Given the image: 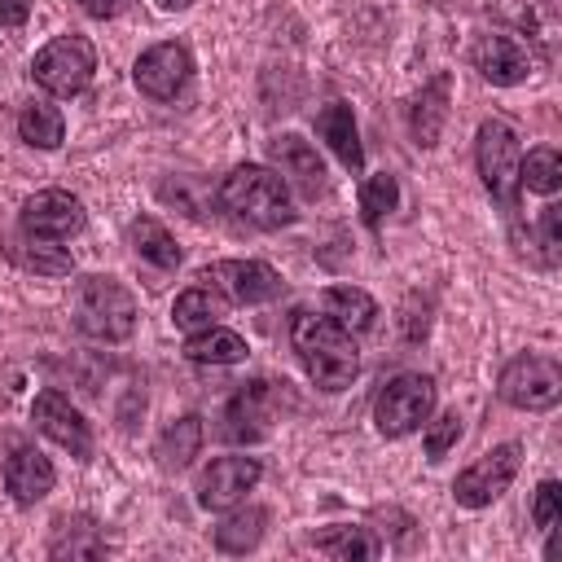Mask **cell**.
<instances>
[{"mask_svg": "<svg viewBox=\"0 0 562 562\" xmlns=\"http://www.w3.org/2000/svg\"><path fill=\"white\" fill-rule=\"evenodd\" d=\"M290 347L303 364V373L316 382V391H342L360 373V351L356 334H347L334 316L299 307L290 316Z\"/></svg>", "mask_w": 562, "mask_h": 562, "instance_id": "1", "label": "cell"}, {"mask_svg": "<svg viewBox=\"0 0 562 562\" xmlns=\"http://www.w3.org/2000/svg\"><path fill=\"white\" fill-rule=\"evenodd\" d=\"M215 202H220L224 215H233V220L246 224V228L272 233V228L294 224L290 189H285V180H281L272 167H263V162H237V167L220 180Z\"/></svg>", "mask_w": 562, "mask_h": 562, "instance_id": "2", "label": "cell"}, {"mask_svg": "<svg viewBox=\"0 0 562 562\" xmlns=\"http://www.w3.org/2000/svg\"><path fill=\"white\" fill-rule=\"evenodd\" d=\"M474 162H479V180L483 189L505 206L518 211V167H522V140L514 132L509 119H483L479 136H474Z\"/></svg>", "mask_w": 562, "mask_h": 562, "instance_id": "3", "label": "cell"}, {"mask_svg": "<svg viewBox=\"0 0 562 562\" xmlns=\"http://www.w3.org/2000/svg\"><path fill=\"white\" fill-rule=\"evenodd\" d=\"M75 325L97 342H127L136 329V299L114 277H88L75 294Z\"/></svg>", "mask_w": 562, "mask_h": 562, "instance_id": "4", "label": "cell"}, {"mask_svg": "<svg viewBox=\"0 0 562 562\" xmlns=\"http://www.w3.org/2000/svg\"><path fill=\"white\" fill-rule=\"evenodd\" d=\"M435 413V378L426 373H395L391 382H382L378 400H373V426L386 439H404L413 430H422Z\"/></svg>", "mask_w": 562, "mask_h": 562, "instance_id": "5", "label": "cell"}, {"mask_svg": "<svg viewBox=\"0 0 562 562\" xmlns=\"http://www.w3.org/2000/svg\"><path fill=\"white\" fill-rule=\"evenodd\" d=\"M92 75H97V48L75 31L48 40L31 61V79L53 97H79L92 83Z\"/></svg>", "mask_w": 562, "mask_h": 562, "instance_id": "6", "label": "cell"}, {"mask_svg": "<svg viewBox=\"0 0 562 562\" xmlns=\"http://www.w3.org/2000/svg\"><path fill=\"white\" fill-rule=\"evenodd\" d=\"M496 395H501L509 408L544 413V408H553V404L562 400V369H558V360H549V356L522 351V356H514V360L501 369Z\"/></svg>", "mask_w": 562, "mask_h": 562, "instance_id": "7", "label": "cell"}, {"mask_svg": "<svg viewBox=\"0 0 562 562\" xmlns=\"http://www.w3.org/2000/svg\"><path fill=\"white\" fill-rule=\"evenodd\" d=\"M281 404H285V382L255 378V382L237 386V395L224 404V413H220V422H224L220 435H224L228 443H255V439H263V435L272 430Z\"/></svg>", "mask_w": 562, "mask_h": 562, "instance_id": "8", "label": "cell"}, {"mask_svg": "<svg viewBox=\"0 0 562 562\" xmlns=\"http://www.w3.org/2000/svg\"><path fill=\"white\" fill-rule=\"evenodd\" d=\"M518 465H522V448H518V443H496L492 452H483L474 465H465V470L452 479L457 505H465V509L492 505L501 492H509Z\"/></svg>", "mask_w": 562, "mask_h": 562, "instance_id": "9", "label": "cell"}, {"mask_svg": "<svg viewBox=\"0 0 562 562\" xmlns=\"http://www.w3.org/2000/svg\"><path fill=\"white\" fill-rule=\"evenodd\" d=\"M83 220H88L83 202L75 193H66V189H40L18 211V228L31 241H66V237H75L83 228Z\"/></svg>", "mask_w": 562, "mask_h": 562, "instance_id": "10", "label": "cell"}, {"mask_svg": "<svg viewBox=\"0 0 562 562\" xmlns=\"http://www.w3.org/2000/svg\"><path fill=\"white\" fill-rule=\"evenodd\" d=\"M198 281L215 285L228 303H246V307L277 299L281 285H285L281 272L272 263H263V259H220V263H206L198 272Z\"/></svg>", "mask_w": 562, "mask_h": 562, "instance_id": "11", "label": "cell"}, {"mask_svg": "<svg viewBox=\"0 0 562 562\" xmlns=\"http://www.w3.org/2000/svg\"><path fill=\"white\" fill-rule=\"evenodd\" d=\"M132 79L149 101H176L184 92V83L193 79V53L180 40H162L136 57Z\"/></svg>", "mask_w": 562, "mask_h": 562, "instance_id": "12", "label": "cell"}, {"mask_svg": "<svg viewBox=\"0 0 562 562\" xmlns=\"http://www.w3.org/2000/svg\"><path fill=\"white\" fill-rule=\"evenodd\" d=\"M31 422L40 435H48L57 448H66L75 461H88L92 457V430L83 422V413L61 395V391H40L35 404H31Z\"/></svg>", "mask_w": 562, "mask_h": 562, "instance_id": "13", "label": "cell"}, {"mask_svg": "<svg viewBox=\"0 0 562 562\" xmlns=\"http://www.w3.org/2000/svg\"><path fill=\"white\" fill-rule=\"evenodd\" d=\"M263 465L255 457H215L206 470H202V483H198V505L202 509H233L255 483H259Z\"/></svg>", "mask_w": 562, "mask_h": 562, "instance_id": "14", "label": "cell"}, {"mask_svg": "<svg viewBox=\"0 0 562 562\" xmlns=\"http://www.w3.org/2000/svg\"><path fill=\"white\" fill-rule=\"evenodd\" d=\"M470 61H474V70L492 83V88H514V83H522L527 75H531V53H527V44H518L514 35H483L474 48H470Z\"/></svg>", "mask_w": 562, "mask_h": 562, "instance_id": "15", "label": "cell"}, {"mask_svg": "<svg viewBox=\"0 0 562 562\" xmlns=\"http://www.w3.org/2000/svg\"><path fill=\"white\" fill-rule=\"evenodd\" d=\"M448 105H452V75L448 70H435V79L422 83V92L408 105V132H413V145L417 149L439 145L443 123H448Z\"/></svg>", "mask_w": 562, "mask_h": 562, "instance_id": "16", "label": "cell"}, {"mask_svg": "<svg viewBox=\"0 0 562 562\" xmlns=\"http://www.w3.org/2000/svg\"><path fill=\"white\" fill-rule=\"evenodd\" d=\"M53 483H57V470H53V461H48L40 448L22 443V448H13V452L4 457V487H9V496H13L18 505L44 501V496L53 492Z\"/></svg>", "mask_w": 562, "mask_h": 562, "instance_id": "17", "label": "cell"}, {"mask_svg": "<svg viewBox=\"0 0 562 562\" xmlns=\"http://www.w3.org/2000/svg\"><path fill=\"white\" fill-rule=\"evenodd\" d=\"M268 154L281 167V176H290L307 198L325 193V162H321V154H316L312 140H303L294 132H281V136L268 140Z\"/></svg>", "mask_w": 562, "mask_h": 562, "instance_id": "18", "label": "cell"}, {"mask_svg": "<svg viewBox=\"0 0 562 562\" xmlns=\"http://www.w3.org/2000/svg\"><path fill=\"white\" fill-rule=\"evenodd\" d=\"M316 132H321V140L338 154V162H342L351 176L364 167V145H360L356 114H351V105H347V101H329V105L316 114Z\"/></svg>", "mask_w": 562, "mask_h": 562, "instance_id": "19", "label": "cell"}, {"mask_svg": "<svg viewBox=\"0 0 562 562\" xmlns=\"http://www.w3.org/2000/svg\"><path fill=\"white\" fill-rule=\"evenodd\" d=\"M224 312H228V299H224L215 285H206V281L189 285V290L176 294V303H171V321H176V329H184V334L206 329V325H220Z\"/></svg>", "mask_w": 562, "mask_h": 562, "instance_id": "20", "label": "cell"}, {"mask_svg": "<svg viewBox=\"0 0 562 562\" xmlns=\"http://www.w3.org/2000/svg\"><path fill=\"white\" fill-rule=\"evenodd\" d=\"M321 312L334 316L347 334H364V329H373V321H378V303H373L360 285H329V290L321 294Z\"/></svg>", "mask_w": 562, "mask_h": 562, "instance_id": "21", "label": "cell"}, {"mask_svg": "<svg viewBox=\"0 0 562 562\" xmlns=\"http://www.w3.org/2000/svg\"><path fill=\"white\" fill-rule=\"evenodd\" d=\"M184 356L193 364H237V360L250 356V347H246L241 334H233L224 325H206V329H193L184 338Z\"/></svg>", "mask_w": 562, "mask_h": 562, "instance_id": "22", "label": "cell"}, {"mask_svg": "<svg viewBox=\"0 0 562 562\" xmlns=\"http://www.w3.org/2000/svg\"><path fill=\"white\" fill-rule=\"evenodd\" d=\"M127 241H132V250H136L145 263H154L158 272H176V268H180V246H176V237H171L154 215L132 220V224H127Z\"/></svg>", "mask_w": 562, "mask_h": 562, "instance_id": "23", "label": "cell"}, {"mask_svg": "<svg viewBox=\"0 0 562 562\" xmlns=\"http://www.w3.org/2000/svg\"><path fill=\"white\" fill-rule=\"evenodd\" d=\"M53 558H101L105 553V536L97 531L92 518L83 514H66L53 522V540H48Z\"/></svg>", "mask_w": 562, "mask_h": 562, "instance_id": "24", "label": "cell"}, {"mask_svg": "<svg viewBox=\"0 0 562 562\" xmlns=\"http://www.w3.org/2000/svg\"><path fill=\"white\" fill-rule=\"evenodd\" d=\"M18 136L31 145V149H57L66 140V119L57 105L48 101H26L18 110Z\"/></svg>", "mask_w": 562, "mask_h": 562, "instance_id": "25", "label": "cell"}, {"mask_svg": "<svg viewBox=\"0 0 562 562\" xmlns=\"http://www.w3.org/2000/svg\"><path fill=\"white\" fill-rule=\"evenodd\" d=\"M202 439H206V430H202V417H198V413L171 422V426L162 430V439H158V465H162V470H184V465L198 457Z\"/></svg>", "mask_w": 562, "mask_h": 562, "instance_id": "26", "label": "cell"}, {"mask_svg": "<svg viewBox=\"0 0 562 562\" xmlns=\"http://www.w3.org/2000/svg\"><path fill=\"white\" fill-rule=\"evenodd\" d=\"M263 527H268V509L263 505H246V509L228 514L215 527V549L220 553H250L263 540Z\"/></svg>", "mask_w": 562, "mask_h": 562, "instance_id": "27", "label": "cell"}, {"mask_svg": "<svg viewBox=\"0 0 562 562\" xmlns=\"http://www.w3.org/2000/svg\"><path fill=\"white\" fill-rule=\"evenodd\" d=\"M312 544H316V553L338 558V562H351V558H378V553H382V544L373 540V531H369V527H347V522L316 531V536H312Z\"/></svg>", "mask_w": 562, "mask_h": 562, "instance_id": "28", "label": "cell"}, {"mask_svg": "<svg viewBox=\"0 0 562 562\" xmlns=\"http://www.w3.org/2000/svg\"><path fill=\"white\" fill-rule=\"evenodd\" d=\"M158 198H162L167 206L184 211L189 220H206V215H211V189H206V180H198V176H167V180L158 184Z\"/></svg>", "mask_w": 562, "mask_h": 562, "instance_id": "29", "label": "cell"}, {"mask_svg": "<svg viewBox=\"0 0 562 562\" xmlns=\"http://www.w3.org/2000/svg\"><path fill=\"white\" fill-rule=\"evenodd\" d=\"M395 202H400V180L391 176V171H378V176H369L364 180V189H360V220H364V228H382V220L395 211Z\"/></svg>", "mask_w": 562, "mask_h": 562, "instance_id": "30", "label": "cell"}, {"mask_svg": "<svg viewBox=\"0 0 562 562\" xmlns=\"http://www.w3.org/2000/svg\"><path fill=\"white\" fill-rule=\"evenodd\" d=\"M518 184H527L531 193L553 198L558 184H562V158H558V149H553V145L531 149V154L522 158V167H518Z\"/></svg>", "mask_w": 562, "mask_h": 562, "instance_id": "31", "label": "cell"}, {"mask_svg": "<svg viewBox=\"0 0 562 562\" xmlns=\"http://www.w3.org/2000/svg\"><path fill=\"white\" fill-rule=\"evenodd\" d=\"M9 255H13L22 268L44 272V277H66V272L75 268V259H70L66 250H53L48 241H31V237H26V250H22V246H9Z\"/></svg>", "mask_w": 562, "mask_h": 562, "instance_id": "32", "label": "cell"}, {"mask_svg": "<svg viewBox=\"0 0 562 562\" xmlns=\"http://www.w3.org/2000/svg\"><path fill=\"white\" fill-rule=\"evenodd\" d=\"M487 13L492 18H501V22H514L518 31H527V35H544V26H549V13H544V4L540 0H492L487 4Z\"/></svg>", "mask_w": 562, "mask_h": 562, "instance_id": "33", "label": "cell"}, {"mask_svg": "<svg viewBox=\"0 0 562 562\" xmlns=\"http://www.w3.org/2000/svg\"><path fill=\"white\" fill-rule=\"evenodd\" d=\"M457 439H461V417H457V413H443V417L430 422V430H426V457L439 461Z\"/></svg>", "mask_w": 562, "mask_h": 562, "instance_id": "34", "label": "cell"}, {"mask_svg": "<svg viewBox=\"0 0 562 562\" xmlns=\"http://www.w3.org/2000/svg\"><path fill=\"white\" fill-rule=\"evenodd\" d=\"M540 246H544V263L562 259V206L558 202H549L540 211Z\"/></svg>", "mask_w": 562, "mask_h": 562, "instance_id": "35", "label": "cell"}, {"mask_svg": "<svg viewBox=\"0 0 562 562\" xmlns=\"http://www.w3.org/2000/svg\"><path fill=\"white\" fill-rule=\"evenodd\" d=\"M558 496H562L558 479H544V483L536 487V505H531V518H536V527H540V531H553V522H558Z\"/></svg>", "mask_w": 562, "mask_h": 562, "instance_id": "36", "label": "cell"}, {"mask_svg": "<svg viewBox=\"0 0 562 562\" xmlns=\"http://www.w3.org/2000/svg\"><path fill=\"white\" fill-rule=\"evenodd\" d=\"M75 4H79L88 18H97V22H110V18H119V13H123L132 0H75Z\"/></svg>", "mask_w": 562, "mask_h": 562, "instance_id": "37", "label": "cell"}, {"mask_svg": "<svg viewBox=\"0 0 562 562\" xmlns=\"http://www.w3.org/2000/svg\"><path fill=\"white\" fill-rule=\"evenodd\" d=\"M31 18V0H0V26H22Z\"/></svg>", "mask_w": 562, "mask_h": 562, "instance_id": "38", "label": "cell"}, {"mask_svg": "<svg viewBox=\"0 0 562 562\" xmlns=\"http://www.w3.org/2000/svg\"><path fill=\"white\" fill-rule=\"evenodd\" d=\"M193 0H158V9H167V13H180V9H189Z\"/></svg>", "mask_w": 562, "mask_h": 562, "instance_id": "39", "label": "cell"}]
</instances>
